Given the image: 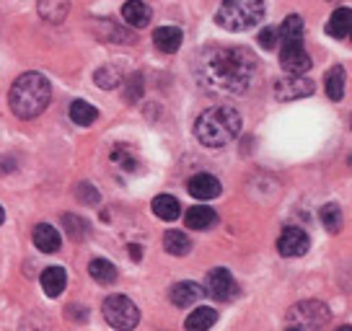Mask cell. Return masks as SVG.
Here are the masks:
<instances>
[{"instance_id": "34", "label": "cell", "mask_w": 352, "mask_h": 331, "mask_svg": "<svg viewBox=\"0 0 352 331\" xmlns=\"http://www.w3.org/2000/svg\"><path fill=\"white\" fill-rule=\"evenodd\" d=\"M130 256H135V259H140V246H130Z\"/></svg>"}, {"instance_id": "37", "label": "cell", "mask_w": 352, "mask_h": 331, "mask_svg": "<svg viewBox=\"0 0 352 331\" xmlns=\"http://www.w3.org/2000/svg\"><path fill=\"white\" fill-rule=\"evenodd\" d=\"M287 331H303V329H296V326H293V329H287Z\"/></svg>"}, {"instance_id": "27", "label": "cell", "mask_w": 352, "mask_h": 331, "mask_svg": "<svg viewBox=\"0 0 352 331\" xmlns=\"http://www.w3.org/2000/svg\"><path fill=\"white\" fill-rule=\"evenodd\" d=\"M96 83H99V89H117L122 83V73L117 70V67H111V65H104L96 70Z\"/></svg>"}, {"instance_id": "32", "label": "cell", "mask_w": 352, "mask_h": 331, "mask_svg": "<svg viewBox=\"0 0 352 331\" xmlns=\"http://www.w3.org/2000/svg\"><path fill=\"white\" fill-rule=\"evenodd\" d=\"M140 93H143V76H135L127 80V91H124V96H127V101H138L140 99Z\"/></svg>"}, {"instance_id": "16", "label": "cell", "mask_w": 352, "mask_h": 331, "mask_svg": "<svg viewBox=\"0 0 352 331\" xmlns=\"http://www.w3.org/2000/svg\"><path fill=\"white\" fill-rule=\"evenodd\" d=\"M184 222H187V228H192V231H210V228L218 222V215H215L212 207L197 205V207H189L187 210Z\"/></svg>"}, {"instance_id": "12", "label": "cell", "mask_w": 352, "mask_h": 331, "mask_svg": "<svg viewBox=\"0 0 352 331\" xmlns=\"http://www.w3.org/2000/svg\"><path fill=\"white\" fill-rule=\"evenodd\" d=\"M151 8H148V3L143 0H127L124 5H122V19L135 26V29H145L148 23H151Z\"/></svg>"}, {"instance_id": "11", "label": "cell", "mask_w": 352, "mask_h": 331, "mask_svg": "<svg viewBox=\"0 0 352 331\" xmlns=\"http://www.w3.org/2000/svg\"><path fill=\"white\" fill-rule=\"evenodd\" d=\"M187 189L195 199H212L220 194V181L212 174H197L189 179Z\"/></svg>"}, {"instance_id": "29", "label": "cell", "mask_w": 352, "mask_h": 331, "mask_svg": "<svg viewBox=\"0 0 352 331\" xmlns=\"http://www.w3.org/2000/svg\"><path fill=\"white\" fill-rule=\"evenodd\" d=\"M111 161H114V163H120L124 171H135V168H138V161H135V155H132V150L124 143L114 145V150H111Z\"/></svg>"}, {"instance_id": "14", "label": "cell", "mask_w": 352, "mask_h": 331, "mask_svg": "<svg viewBox=\"0 0 352 331\" xmlns=\"http://www.w3.org/2000/svg\"><path fill=\"white\" fill-rule=\"evenodd\" d=\"M39 282H42V290L50 295V298H60L67 285L65 269H63V266H50V269H44L42 272Z\"/></svg>"}, {"instance_id": "33", "label": "cell", "mask_w": 352, "mask_h": 331, "mask_svg": "<svg viewBox=\"0 0 352 331\" xmlns=\"http://www.w3.org/2000/svg\"><path fill=\"white\" fill-rule=\"evenodd\" d=\"M259 45H262L264 49H275L277 47V29H272V26L262 29V32H259Z\"/></svg>"}, {"instance_id": "24", "label": "cell", "mask_w": 352, "mask_h": 331, "mask_svg": "<svg viewBox=\"0 0 352 331\" xmlns=\"http://www.w3.org/2000/svg\"><path fill=\"white\" fill-rule=\"evenodd\" d=\"M164 249L168 251V254H174V256H187L189 249H192V241H189L187 233L168 231L164 236Z\"/></svg>"}, {"instance_id": "25", "label": "cell", "mask_w": 352, "mask_h": 331, "mask_svg": "<svg viewBox=\"0 0 352 331\" xmlns=\"http://www.w3.org/2000/svg\"><path fill=\"white\" fill-rule=\"evenodd\" d=\"M88 272L91 277L99 282V285H111L114 279H117V266L107 262V259H94L91 264H88Z\"/></svg>"}, {"instance_id": "35", "label": "cell", "mask_w": 352, "mask_h": 331, "mask_svg": "<svg viewBox=\"0 0 352 331\" xmlns=\"http://www.w3.org/2000/svg\"><path fill=\"white\" fill-rule=\"evenodd\" d=\"M3 220H6V210L0 207V225H3Z\"/></svg>"}, {"instance_id": "22", "label": "cell", "mask_w": 352, "mask_h": 331, "mask_svg": "<svg viewBox=\"0 0 352 331\" xmlns=\"http://www.w3.org/2000/svg\"><path fill=\"white\" fill-rule=\"evenodd\" d=\"M324 89H327V96L331 101H340L344 96V67L334 65L324 78Z\"/></svg>"}, {"instance_id": "18", "label": "cell", "mask_w": 352, "mask_h": 331, "mask_svg": "<svg viewBox=\"0 0 352 331\" xmlns=\"http://www.w3.org/2000/svg\"><path fill=\"white\" fill-rule=\"evenodd\" d=\"M151 207H153L155 218H161V220H166V222L176 220V218L182 215V205H179L176 197H171V194H158Z\"/></svg>"}, {"instance_id": "21", "label": "cell", "mask_w": 352, "mask_h": 331, "mask_svg": "<svg viewBox=\"0 0 352 331\" xmlns=\"http://www.w3.org/2000/svg\"><path fill=\"white\" fill-rule=\"evenodd\" d=\"M327 34L334 39H347L350 36V8H340L331 13L329 23H327Z\"/></svg>"}, {"instance_id": "5", "label": "cell", "mask_w": 352, "mask_h": 331, "mask_svg": "<svg viewBox=\"0 0 352 331\" xmlns=\"http://www.w3.org/2000/svg\"><path fill=\"white\" fill-rule=\"evenodd\" d=\"M101 310H104L107 323L117 331H132L140 323V310L127 295H109L104 300Z\"/></svg>"}, {"instance_id": "15", "label": "cell", "mask_w": 352, "mask_h": 331, "mask_svg": "<svg viewBox=\"0 0 352 331\" xmlns=\"http://www.w3.org/2000/svg\"><path fill=\"white\" fill-rule=\"evenodd\" d=\"M182 39H184V34H182V29H176V26H161V29L153 32V45L161 52H166V55H174L176 49L182 47Z\"/></svg>"}, {"instance_id": "20", "label": "cell", "mask_w": 352, "mask_h": 331, "mask_svg": "<svg viewBox=\"0 0 352 331\" xmlns=\"http://www.w3.org/2000/svg\"><path fill=\"white\" fill-rule=\"evenodd\" d=\"M218 321V313L212 308H197L192 310L184 321V329L187 331H210V326Z\"/></svg>"}, {"instance_id": "10", "label": "cell", "mask_w": 352, "mask_h": 331, "mask_svg": "<svg viewBox=\"0 0 352 331\" xmlns=\"http://www.w3.org/2000/svg\"><path fill=\"white\" fill-rule=\"evenodd\" d=\"M316 91L314 86V80H308V78H300V76H287L283 80H277L275 83V96L280 101H296V99H306Z\"/></svg>"}, {"instance_id": "8", "label": "cell", "mask_w": 352, "mask_h": 331, "mask_svg": "<svg viewBox=\"0 0 352 331\" xmlns=\"http://www.w3.org/2000/svg\"><path fill=\"white\" fill-rule=\"evenodd\" d=\"M280 62H283V70L287 76H303L311 70V57L303 49L300 42H287V45H280Z\"/></svg>"}, {"instance_id": "36", "label": "cell", "mask_w": 352, "mask_h": 331, "mask_svg": "<svg viewBox=\"0 0 352 331\" xmlns=\"http://www.w3.org/2000/svg\"><path fill=\"white\" fill-rule=\"evenodd\" d=\"M340 331H350V326H342V329Z\"/></svg>"}, {"instance_id": "23", "label": "cell", "mask_w": 352, "mask_h": 331, "mask_svg": "<svg viewBox=\"0 0 352 331\" xmlns=\"http://www.w3.org/2000/svg\"><path fill=\"white\" fill-rule=\"evenodd\" d=\"M96 117H99V111H96V106H91L88 101L78 99L70 104V119L80 124V127H91L96 122Z\"/></svg>"}, {"instance_id": "1", "label": "cell", "mask_w": 352, "mask_h": 331, "mask_svg": "<svg viewBox=\"0 0 352 331\" xmlns=\"http://www.w3.org/2000/svg\"><path fill=\"white\" fill-rule=\"evenodd\" d=\"M256 70V57L246 47L208 45L199 49L192 62V73L197 78L199 89L215 96L246 93L252 89Z\"/></svg>"}, {"instance_id": "2", "label": "cell", "mask_w": 352, "mask_h": 331, "mask_svg": "<svg viewBox=\"0 0 352 331\" xmlns=\"http://www.w3.org/2000/svg\"><path fill=\"white\" fill-rule=\"evenodd\" d=\"M50 96H52L50 80L42 73H23L11 86L8 104L19 119H34L50 106Z\"/></svg>"}, {"instance_id": "13", "label": "cell", "mask_w": 352, "mask_h": 331, "mask_svg": "<svg viewBox=\"0 0 352 331\" xmlns=\"http://www.w3.org/2000/svg\"><path fill=\"white\" fill-rule=\"evenodd\" d=\"M34 246L42 251V254H55V251H60V233L52 228V225H47V222H42V225H36L34 228Z\"/></svg>"}, {"instance_id": "30", "label": "cell", "mask_w": 352, "mask_h": 331, "mask_svg": "<svg viewBox=\"0 0 352 331\" xmlns=\"http://www.w3.org/2000/svg\"><path fill=\"white\" fill-rule=\"evenodd\" d=\"M63 222H65L67 233H70L73 238H78V241H80V238L86 236V228H88V225H86V220H80L78 215H63Z\"/></svg>"}, {"instance_id": "9", "label": "cell", "mask_w": 352, "mask_h": 331, "mask_svg": "<svg viewBox=\"0 0 352 331\" xmlns=\"http://www.w3.org/2000/svg\"><path fill=\"white\" fill-rule=\"evenodd\" d=\"M311 249V238L303 228H293L287 225L285 231L280 233L277 238V251L285 256V259H293V256H303Z\"/></svg>"}, {"instance_id": "3", "label": "cell", "mask_w": 352, "mask_h": 331, "mask_svg": "<svg viewBox=\"0 0 352 331\" xmlns=\"http://www.w3.org/2000/svg\"><path fill=\"white\" fill-rule=\"evenodd\" d=\"M241 133V114L233 106H212L199 114L195 135L205 148H226Z\"/></svg>"}, {"instance_id": "6", "label": "cell", "mask_w": 352, "mask_h": 331, "mask_svg": "<svg viewBox=\"0 0 352 331\" xmlns=\"http://www.w3.org/2000/svg\"><path fill=\"white\" fill-rule=\"evenodd\" d=\"M287 321L290 323H298L296 329H303V331H316L321 326H327V321H329V308L319 303V300H303V303H298L293 308L287 310Z\"/></svg>"}, {"instance_id": "26", "label": "cell", "mask_w": 352, "mask_h": 331, "mask_svg": "<svg viewBox=\"0 0 352 331\" xmlns=\"http://www.w3.org/2000/svg\"><path fill=\"white\" fill-rule=\"evenodd\" d=\"M303 36V19L300 16H287L280 32H277V39H283L280 45H287V42H300Z\"/></svg>"}, {"instance_id": "17", "label": "cell", "mask_w": 352, "mask_h": 331, "mask_svg": "<svg viewBox=\"0 0 352 331\" xmlns=\"http://www.w3.org/2000/svg\"><path fill=\"white\" fill-rule=\"evenodd\" d=\"M199 298H202V287L195 285V282H179V285L171 287V303L179 308H189Z\"/></svg>"}, {"instance_id": "4", "label": "cell", "mask_w": 352, "mask_h": 331, "mask_svg": "<svg viewBox=\"0 0 352 331\" xmlns=\"http://www.w3.org/2000/svg\"><path fill=\"white\" fill-rule=\"evenodd\" d=\"M264 19V0H223L215 23L226 32H246Z\"/></svg>"}, {"instance_id": "19", "label": "cell", "mask_w": 352, "mask_h": 331, "mask_svg": "<svg viewBox=\"0 0 352 331\" xmlns=\"http://www.w3.org/2000/svg\"><path fill=\"white\" fill-rule=\"evenodd\" d=\"M67 11H70V0H39V13L44 21H65Z\"/></svg>"}, {"instance_id": "28", "label": "cell", "mask_w": 352, "mask_h": 331, "mask_svg": "<svg viewBox=\"0 0 352 331\" xmlns=\"http://www.w3.org/2000/svg\"><path fill=\"white\" fill-rule=\"evenodd\" d=\"M321 222L329 233H340L342 228V210L340 205H324L321 207Z\"/></svg>"}, {"instance_id": "31", "label": "cell", "mask_w": 352, "mask_h": 331, "mask_svg": "<svg viewBox=\"0 0 352 331\" xmlns=\"http://www.w3.org/2000/svg\"><path fill=\"white\" fill-rule=\"evenodd\" d=\"M76 194L78 199L83 202V205H99V192L94 189V184H78L76 187Z\"/></svg>"}, {"instance_id": "7", "label": "cell", "mask_w": 352, "mask_h": 331, "mask_svg": "<svg viewBox=\"0 0 352 331\" xmlns=\"http://www.w3.org/2000/svg\"><path fill=\"white\" fill-rule=\"evenodd\" d=\"M208 295L210 298L220 300V303H228L239 295V285H236V279L233 275L226 269V266H218V269H212L208 275Z\"/></svg>"}]
</instances>
